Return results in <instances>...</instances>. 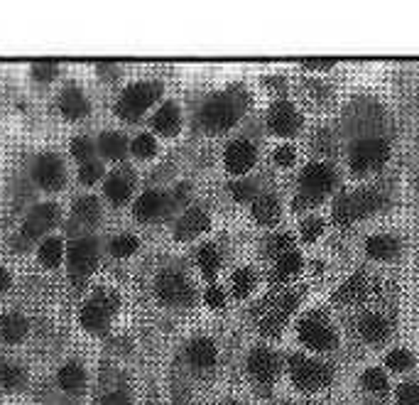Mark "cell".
Returning a JSON list of instances; mask_svg holds the SVG:
<instances>
[{
	"instance_id": "obj_12",
	"label": "cell",
	"mask_w": 419,
	"mask_h": 405,
	"mask_svg": "<svg viewBox=\"0 0 419 405\" xmlns=\"http://www.w3.org/2000/svg\"><path fill=\"white\" fill-rule=\"evenodd\" d=\"M35 180L42 189H59L64 184V167L57 155H42L35 165Z\"/></svg>"
},
{
	"instance_id": "obj_36",
	"label": "cell",
	"mask_w": 419,
	"mask_h": 405,
	"mask_svg": "<svg viewBox=\"0 0 419 405\" xmlns=\"http://www.w3.org/2000/svg\"><path fill=\"white\" fill-rule=\"evenodd\" d=\"M133 152L138 157H142V160H147V157H152L157 152V143H155V138L152 135H147V133H142V135H138L135 138V143H133Z\"/></svg>"
},
{
	"instance_id": "obj_53",
	"label": "cell",
	"mask_w": 419,
	"mask_h": 405,
	"mask_svg": "<svg viewBox=\"0 0 419 405\" xmlns=\"http://www.w3.org/2000/svg\"><path fill=\"white\" fill-rule=\"evenodd\" d=\"M10 287V273L6 268H0V292L8 290Z\"/></svg>"
},
{
	"instance_id": "obj_46",
	"label": "cell",
	"mask_w": 419,
	"mask_h": 405,
	"mask_svg": "<svg viewBox=\"0 0 419 405\" xmlns=\"http://www.w3.org/2000/svg\"><path fill=\"white\" fill-rule=\"evenodd\" d=\"M32 74H35V79H40V81H52V79L57 77V64H54V62H40V64H35Z\"/></svg>"
},
{
	"instance_id": "obj_30",
	"label": "cell",
	"mask_w": 419,
	"mask_h": 405,
	"mask_svg": "<svg viewBox=\"0 0 419 405\" xmlns=\"http://www.w3.org/2000/svg\"><path fill=\"white\" fill-rule=\"evenodd\" d=\"M64 258V244L62 239H47L40 246V260L44 268H57Z\"/></svg>"
},
{
	"instance_id": "obj_19",
	"label": "cell",
	"mask_w": 419,
	"mask_h": 405,
	"mask_svg": "<svg viewBox=\"0 0 419 405\" xmlns=\"http://www.w3.org/2000/svg\"><path fill=\"white\" fill-rule=\"evenodd\" d=\"M368 292V280L363 276H353L351 280H346L336 292H334V300L338 305H351V302L363 300Z\"/></svg>"
},
{
	"instance_id": "obj_11",
	"label": "cell",
	"mask_w": 419,
	"mask_h": 405,
	"mask_svg": "<svg viewBox=\"0 0 419 405\" xmlns=\"http://www.w3.org/2000/svg\"><path fill=\"white\" fill-rule=\"evenodd\" d=\"M334 180H336V177H334L331 167L316 162V165H309L304 172H302V192L314 194V197L321 199L334 187Z\"/></svg>"
},
{
	"instance_id": "obj_20",
	"label": "cell",
	"mask_w": 419,
	"mask_h": 405,
	"mask_svg": "<svg viewBox=\"0 0 419 405\" xmlns=\"http://www.w3.org/2000/svg\"><path fill=\"white\" fill-rule=\"evenodd\" d=\"M59 109H62V113L67 116V118L76 120V118H83V116L88 113V101L81 91L69 88V91H64L62 101H59Z\"/></svg>"
},
{
	"instance_id": "obj_38",
	"label": "cell",
	"mask_w": 419,
	"mask_h": 405,
	"mask_svg": "<svg viewBox=\"0 0 419 405\" xmlns=\"http://www.w3.org/2000/svg\"><path fill=\"white\" fill-rule=\"evenodd\" d=\"M110 251H113V255H118V258H128V255H133L135 251H138V239H135V236H118V239L110 244Z\"/></svg>"
},
{
	"instance_id": "obj_1",
	"label": "cell",
	"mask_w": 419,
	"mask_h": 405,
	"mask_svg": "<svg viewBox=\"0 0 419 405\" xmlns=\"http://www.w3.org/2000/svg\"><path fill=\"white\" fill-rule=\"evenodd\" d=\"M380 204H383V197L378 192L356 189V192H348L338 199L336 207H334V219H336V223H353L372 214L375 209H380Z\"/></svg>"
},
{
	"instance_id": "obj_22",
	"label": "cell",
	"mask_w": 419,
	"mask_h": 405,
	"mask_svg": "<svg viewBox=\"0 0 419 405\" xmlns=\"http://www.w3.org/2000/svg\"><path fill=\"white\" fill-rule=\"evenodd\" d=\"M179 123H181V116L174 104H165L155 113V118H152L155 130H160L162 135H174L176 130H179Z\"/></svg>"
},
{
	"instance_id": "obj_40",
	"label": "cell",
	"mask_w": 419,
	"mask_h": 405,
	"mask_svg": "<svg viewBox=\"0 0 419 405\" xmlns=\"http://www.w3.org/2000/svg\"><path fill=\"white\" fill-rule=\"evenodd\" d=\"M321 231H324V223H321V219H306V221L302 223V241H306V244H314V241L321 236Z\"/></svg>"
},
{
	"instance_id": "obj_42",
	"label": "cell",
	"mask_w": 419,
	"mask_h": 405,
	"mask_svg": "<svg viewBox=\"0 0 419 405\" xmlns=\"http://www.w3.org/2000/svg\"><path fill=\"white\" fill-rule=\"evenodd\" d=\"M388 366L395 371H407L412 366V354L404 351V349H397V351H393L388 356Z\"/></svg>"
},
{
	"instance_id": "obj_17",
	"label": "cell",
	"mask_w": 419,
	"mask_h": 405,
	"mask_svg": "<svg viewBox=\"0 0 419 405\" xmlns=\"http://www.w3.org/2000/svg\"><path fill=\"white\" fill-rule=\"evenodd\" d=\"M165 204H167V197L162 192H155V189L145 192L135 202V216H138L140 221H152V219L162 214Z\"/></svg>"
},
{
	"instance_id": "obj_7",
	"label": "cell",
	"mask_w": 419,
	"mask_h": 405,
	"mask_svg": "<svg viewBox=\"0 0 419 405\" xmlns=\"http://www.w3.org/2000/svg\"><path fill=\"white\" fill-rule=\"evenodd\" d=\"M390 148L385 141H363L351 150V167L356 172L378 170L388 162Z\"/></svg>"
},
{
	"instance_id": "obj_14",
	"label": "cell",
	"mask_w": 419,
	"mask_h": 405,
	"mask_svg": "<svg viewBox=\"0 0 419 405\" xmlns=\"http://www.w3.org/2000/svg\"><path fill=\"white\" fill-rule=\"evenodd\" d=\"M248 369L258 381L270 383V381H274V376H277L279 361H277V356L270 351V349H255V351L250 354V358H248Z\"/></svg>"
},
{
	"instance_id": "obj_15",
	"label": "cell",
	"mask_w": 419,
	"mask_h": 405,
	"mask_svg": "<svg viewBox=\"0 0 419 405\" xmlns=\"http://www.w3.org/2000/svg\"><path fill=\"white\" fill-rule=\"evenodd\" d=\"M255 162V148L245 141H236L226 150V167L233 175H243L253 167Z\"/></svg>"
},
{
	"instance_id": "obj_51",
	"label": "cell",
	"mask_w": 419,
	"mask_h": 405,
	"mask_svg": "<svg viewBox=\"0 0 419 405\" xmlns=\"http://www.w3.org/2000/svg\"><path fill=\"white\" fill-rule=\"evenodd\" d=\"M101 405H130V400H128V395H125V393H110V395H106V398L101 400Z\"/></svg>"
},
{
	"instance_id": "obj_29",
	"label": "cell",
	"mask_w": 419,
	"mask_h": 405,
	"mask_svg": "<svg viewBox=\"0 0 419 405\" xmlns=\"http://www.w3.org/2000/svg\"><path fill=\"white\" fill-rule=\"evenodd\" d=\"M299 268H302V258L295 253V251H290L287 255L277 258V265H274V270H272V283L287 280V278L295 276V273H297Z\"/></svg>"
},
{
	"instance_id": "obj_28",
	"label": "cell",
	"mask_w": 419,
	"mask_h": 405,
	"mask_svg": "<svg viewBox=\"0 0 419 405\" xmlns=\"http://www.w3.org/2000/svg\"><path fill=\"white\" fill-rule=\"evenodd\" d=\"M101 152H104L108 160H123L125 152H128V143L120 133H104L101 135Z\"/></svg>"
},
{
	"instance_id": "obj_18",
	"label": "cell",
	"mask_w": 419,
	"mask_h": 405,
	"mask_svg": "<svg viewBox=\"0 0 419 405\" xmlns=\"http://www.w3.org/2000/svg\"><path fill=\"white\" fill-rule=\"evenodd\" d=\"M133 192V177L130 172H113L106 182V197L113 204H125Z\"/></svg>"
},
{
	"instance_id": "obj_5",
	"label": "cell",
	"mask_w": 419,
	"mask_h": 405,
	"mask_svg": "<svg viewBox=\"0 0 419 405\" xmlns=\"http://www.w3.org/2000/svg\"><path fill=\"white\" fill-rule=\"evenodd\" d=\"M297 300H299V292H287V295H279L274 300L265 302L263 317H260V332L268 334V337H277L285 319L297 307Z\"/></svg>"
},
{
	"instance_id": "obj_47",
	"label": "cell",
	"mask_w": 419,
	"mask_h": 405,
	"mask_svg": "<svg viewBox=\"0 0 419 405\" xmlns=\"http://www.w3.org/2000/svg\"><path fill=\"white\" fill-rule=\"evenodd\" d=\"M233 197H236V202H248V199H253L255 194V187L250 182H236L231 187Z\"/></svg>"
},
{
	"instance_id": "obj_21",
	"label": "cell",
	"mask_w": 419,
	"mask_h": 405,
	"mask_svg": "<svg viewBox=\"0 0 419 405\" xmlns=\"http://www.w3.org/2000/svg\"><path fill=\"white\" fill-rule=\"evenodd\" d=\"M368 255L378 260H390L400 253V241L393 239V236H372L365 246Z\"/></svg>"
},
{
	"instance_id": "obj_9",
	"label": "cell",
	"mask_w": 419,
	"mask_h": 405,
	"mask_svg": "<svg viewBox=\"0 0 419 405\" xmlns=\"http://www.w3.org/2000/svg\"><path fill=\"white\" fill-rule=\"evenodd\" d=\"M157 295L165 305H189L194 300V292L189 287V283L174 273V270H167L162 273L160 280H157Z\"/></svg>"
},
{
	"instance_id": "obj_31",
	"label": "cell",
	"mask_w": 419,
	"mask_h": 405,
	"mask_svg": "<svg viewBox=\"0 0 419 405\" xmlns=\"http://www.w3.org/2000/svg\"><path fill=\"white\" fill-rule=\"evenodd\" d=\"M74 216L83 223H96L101 219V204L96 197H83L74 204Z\"/></svg>"
},
{
	"instance_id": "obj_35",
	"label": "cell",
	"mask_w": 419,
	"mask_h": 405,
	"mask_svg": "<svg viewBox=\"0 0 419 405\" xmlns=\"http://www.w3.org/2000/svg\"><path fill=\"white\" fill-rule=\"evenodd\" d=\"M363 386H365L370 393H383V390L388 388V379H385V374L380 369H368L365 374H363Z\"/></svg>"
},
{
	"instance_id": "obj_37",
	"label": "cell",
	"mask_w": 419,
	"mask_h": 405,
	"mask_svg": "<svg viewBox=\"0 0 419 405\" xmlns=\"http://www.w3.org/2000/svg\"><path fill=\"white\" fill-rule=\"evenodd\" d=\"M22 381H25L22 369L10 364H0V383L8 386V388H17V386H22Z\"/></svg>"
},
{
	"instance_id": "obj_33",
	"label": "cell",
	"mask_w": 419,
	"mask_h": 405,
	"mask_svg": "<svg viewBox=\"0 0 419 405\" xmlns=\"http://www.w3.org/2000/svg\"><path fill=\"white\" fill-rule=\"evenodd\" d=\"M255 273L250 268H243V270H238L236 276H233V295L236 297H248L250 292H253V287H255Z\"/></svg>"
},
{
	"instance_id": "obj_32",
	"label": "cell",
	"mask_w": 419,
	"mask_h": 405,
	"mask_svg": "<svg viewBox=\"0 0 419 405\" xmlns=\"http://www.w3.org/2000/svg\"><path fill=\"white\" fill-rule=\"evenodd\" d=\"M59 386H62L64 390H69V393H76V390L83 388V371L81 366L76 364H69L64 366L62 371H59Z\"/></svg>"
},
{
	"instance_id": "obj_26",
	"label": "cell",
	"mask_w": 419,
	"mask_h": 405,
	"mask_svg": "<svg viewBox=\"0 0 419 405\" xmlns=\"http://www.w3.org/2000/svg\"><path fill=\"white\" fill-rule=\"evenodd\" d=\"M253 216L258 219L260 223H265V226H272V223H277L279 219V204L274 197H270V194H265V197H258L253 204Z\"/></svg>"
},
{
	"instance_id": "obj_13",
	"label": "cell",
	"mask_w": 419,
	"mask_h": 405,
	"mask_svg": "<svg viewBox=\"0 0 419 405\" xmlns=\"http://www.w3.org/2000/svg\"><path fill=\"white\" fill-rule=\"evenodd\" d=\"M268 123L277 135H292V133H297V128H299V116H297V111L292 104L279 101V104H274L272 109H270Z\"/></svg>"
},
{
	"instance_id": "obj_52",
	"label": "cell",
	"mask_w": 419,
	"mask_h": 405,
	"mask_svg": "<svg viewBox=\"0 0 419 405\" xmlns=\"http://www.w3.org/2000/svg\"><path fill=\"white\" fill-rule=\"evenodd\" d=\"M334 64V59H306L304 67L306 69H329Z\"/></svg>"
},
{
	"instance_id": "obj_2",
	"label": "cell",
	"mask_w": 419,
	"mask_h": 405,
	"mask_svg": "<svg viewBox=\"0 0 419 405\" xmlns=\"http://www.w3.org/2000/svg\"><path fill=\"white\" fill-rule=\"evenodd\" d=\"M162 94V86L157 81H140L135 86L125 88L118 101V116L125 120H135L145 113Z\"/></svg>"
},
{
	"instance_id": "obj_25",
	"label": "cell",
	"mask_w": 419,
	"mask_h": 405,
	"mask_svg": "<svg viewBox=\"0 0 419 405\" xmlns=\"http://www.w3.org/2000/svg\"><path fill=\"white\" fill-rule=\"evenodd\" d=\"M388 332H390L388 322H385V319L380 317V315H368V317H363V322H361V334H363V339H368L370 344L385 342Z\"/></svg>"
},
{
	"instance_id": "obj_27",
	"label": "cell",
	"mask_w": 419,
	"mask_h": 405,
	"mask_svg": "<svg viewBox=\"0 0 419 405\" xmlns=\"http://www.w3.org/2000/svg\"><path fill=\"white\" fill-rule=\"evenodd\" d=\"M25 334H27V322L20 315H6V317H0V337L6 339L8 344L20 342Z\"/></svg>"
},
{
	"instance_id": "obj_41",
	"label": "cell",
	"mask_w": 419,
	"mask_h": 405,
	"mask_svg": "<svg viewBox=\"0 0 419 405\" xmlns=\"http://www.w3.org/2000/svg\"><path fill=\"white\" fill-rule=\"evenodd\" d=\"M397 405H419V386L402 383L397 390Z\"/></svg>"
},
{
	"instance_id": "obj_16",
	"label": "cell",
	"mask_w": 419,
	"mask_h": 405,
	"mask_svg": "<svg viewBox=\"0 0 419 405\" xmlns=\"http://www.w3.org/2000/svg\"><path fill=\"white\" fill-rule=\"evenodd\" d=\"M208 229V216L202 212V209H192V212H186L184 216L179 219L176 223V239H194V236L204 234Z\"/></svg>"
},
{
	"instance_id": "obj_50",
	"label": "cell",
	"mask_w": 419,
	"mask_h": 405,
	"mask_svg": "<svg viewBox=\"0 0 419 405\" xmlns=\"http://www.w3.org/2000/svg\"><path fill=\"white\" fill-rule=\"evenodd\" d=\"M319 204V197H314V194H306L302 192L299 197L295 199V209L299 212V209H309V207H316Z\"/></svg>"
},
{
	"instance_id": "obj_6",
	"label": "cell",
	"mask_w": 419,
	"mask_h": 405,
	"mask_svg": "<svg viewBox=\"0 0 419 405\" xmlns=\"http://www.w3.org/2000/svg\"><path fill=\"white\" fill-rule=\"evenodd\" d=\"M290 374L295 379V383L304 390H316L331 381V369L329 366L302 356H295L290 361Z\"/></svg>"
},
{
	"instance_id": "obj_45",
	"label": "cell",
	"mask_w": 419,
	"mask_h": 405,
	"mask_svg": "<svg viewBox=\"0 0 419 405\" xmlns=\"http://www.w3.org/2000/svg\"><path fill=\"white\" fill-rule=\"evenodd\" d=\"M270 255H274V258H282V255H287L292 251V236H274L272 244H270Z\"/></svg>"
},
{
	"instance_id": "obj_39",
	"label": "cell",
	"mask_w": 419,
	"mask_h": 405,
	"mask_svg": "<svg viewBox=\"0 0 419 405\" xmlns=\"http://www.w3.org/2000/svg\"><path fill=\"white\" fill-rule=\"evenodd\" d=\"M101 175H104V167L99 165V162H83L81 170H79V180H81L83 184H96L101 180Z\"/></svg>"
},
{
	"instance_id": "obj_49",
	"label": "cell",
	"mask_w": 419,
	"mask_h": 405,
	"mask_svg": "<svg viewBox=\"0 0 419 405\" xmlns=\"http://www.w3.org/2000/svg\"><path fill=\"white\" fill-rule=\"evenodd\" d=\"M223 302H226V295H223L221 287H216V285L208 287V290H206V305L208 307H223Z\"/></svg>"
},
{
	"instance_id": "obj_23",
	"label": "cell",
	"mask_w": 419,
	"mask_h": 405,
	"mask_svg": "<svg viewBox=\"0 0 419 405\" xmlns=\"http://www.w3.org/2000/svg\"><path fill=\"white\" fill-rule=\"evenodd\" d=\"M189 361H192L197 369H208L216 361V347H213L208 339H197V342L189 344Z\"/></svg>"
},
{
	"instance_id": "obj_34",
	"label": "cell",
	"mask_w": 419,
	"mask_h": 405,
	"mask_svg": "<svg viewBox=\"0 0 419 405\" xmlns=\"http://www.w3.org/2000/svg\"><path fill=\"white\" fill-rule=\"evenodd\" d=\"M199 265H202L204 276L213 278L216 276L218 265H221V255H218V251L213 248V246H204V248L199 251Z\"/></svg>"
},
{
	"instance_id": "obj_48",
	"label": "cell",
	"mask_w": 419,
	"mask_h": 405,
	"mask_svg": "<svg viewBox=\"0 0 419 405\" xmlns=\"http://www.w3.org/2000/svg\"><path fill=\"white\" fill-rule=\"evenodd\" d=\"M274 162H277L279 167H290V165H295V150H292L290 145L277 148V152H274Z\"/></svg>"
},
{
	"instance_id": "obj_24",
	"label": "cell",
	"mask_w": 419,
	"mask_h": 405,
	"mask_svg": "<svg viewBox=\"0 0 419 405\" xmlns=\"http://www.w3.org/2000/svg\"><path fill=\"white\" fill-rule=\"evenodd\" d=\"M108 319H110L108 312H106L101 305H96L93 300L81 310V324L88 329V332H104V329L108 327Z\"/></svg>"
},
{
	"instance_id": "obj_4",
	"label": "cell",
	"mask_w": 419,
	"mask_h": 405,
	"mask_svg": "<svg viewBox=\"0 0 419 405\" xmlns=\"http://www.w3.org/2000/svg\"><path fill=\"white\" fill-rule=\"evenodd\" d=\"M96 260H99V246L93 239H81L69 248V273L74 285L81 287L86 283V278L96 268Z\"/></svg>"
},
{
	"instance_id": "obj_3",
	"label": "cell",
	"mask_w": 419,
	"mask_h": 405,
	"mask_svg": "<svg viewBox=\"0 0 419 405\" xmlns=\"http://www.w3.org/2000/svg\"><path fill=\"white\" fill-rule=\"evenodd\" d=\"M240 111H243V104L236 96L218 94L204 106L202 123L213 133H221V130H228L231 125H236V120L240 118Z\"/></svg>"
},
{
	"instance_id": "obj_8",
	"label": "cell",
	"mask_w": 419,
	"mask_h": 405,
	"mask_svg": "<svg viewBox=\"0 0 419 405\" xmlns=\"http://www.w3.org/2000/svg\"><path fill=\"white\" fill-rule=\"evenodd\" d=\"M299 337L306 347L316 349V351H326V349H331L334 344H336L334 329L324 322V317H316V315H309V317L302 319Z\"/></svg>"
},
{
	"instance_id": "obj_10",
	"label": "cell",
	"mask_w": 419,
	"mask_h": 405,
	"mask_svg": "<svg viewBox=\"0 0 419 405\" xmlns=\"http://www.w3.org/2000/svg\"><path fill=\"white\" fill-rule=\"evenodd\" d=\"M59 219V209L57 204H40L37 209H32L30 216L25 219V226H22V236L27 241L40 239L44 231H49L57 223Z\"/></svg>"
},
{
	"instance_id": "obj_44",
	"label": "cell",
	"mask_w": 419,
	"mask_h": 405,
	"mask_svg": "<svg viewBox=\"0 0 419 405\" xmlns=\"http://www.w3.org/2000/svg\"><path fill=\"white\" fill-rule=\"evenodd\" d=\"M93 302L104 307L108 315H113V312L118 310V295H115V292H110V290H96V295H93Z\"/></svg>"
},
{
	"instance_id": "obj_43",
	"label": "cell",
	"mask_w": 419,
	"mask_h": 405,
	"mask_svg": "<svg viewBox=\"0 0 419 405\" xmlns=\"http://www.w3.org/2000/svg\"><path fill=\"white\" fill-rule=\"evenodd\" d=\"M91 152H93V143L88 138H74L72 143V155L81 162H88L91 160Z\"/></svg>"
}]
</instances>
